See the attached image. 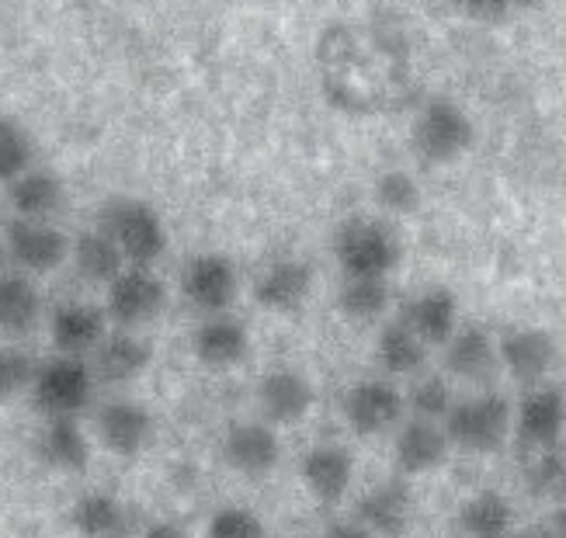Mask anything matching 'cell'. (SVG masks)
Listing matches in <instances>:
<instances>
[{
  "label": "cell",
  "instance_id": "ba28073f",
  "mask_svg": "<svg viewBox=\"0 0 566 538\" xmlns=\"http://www.w3.org/2000/svg\"><path fill=\"white\" fill-rule=\"evenodd\" d=\"M167 306V288L164 282L150 272V267H136L129 264L112 285H108V306L105 313L122 327L133 330L143 327L160 316V309Z\"/></svg>",
  "mask_w": 566,
  "mask_h": 538
},
{
  "label": "cell",
  "instance_id": "60d3db41",
  "mask_svg": "<svg viewBox=\"0 0 566 538\" xmlns=\"http://www.w3.org/2000/svg\"><path fill=\"white\" fill-rule=\"evenodd\" d=\"M324 538H376V535L355 518V521H334V525L324 531Z\"/></svg>",
  "mask_w": 566,
  "mask_h": 538
},
{
  "label": "cell",
  "instance_id": "ac0fdd59",
  "mask_svg": "<svg viewBox=\"0 0 566 538\" xmlns=\"http://www.w3.org/2000/svg\"><path fill=\"white\" fill-rule=\"evenodd\" d=\"M452 437L446 431V424L434 421H403L397 431V442H392V458H397V470L403 476H421L438 470L441 462L449 458Z\"/></svg>",
  "mask_w": 566,
  "mask_h": 538
},
{
  "label": "cell",
  "instance_id": "484cf974",
  "mask_svg": "<svg viewBox=\"0 0 566 538\" xmlns=\"http://www.w3.org/2000/svg\"><path fill=\"white\" fill-rule=\"evenodd\" d=\"M8 199L18 219L49 223V219L66 205V188H63V178L53 175V170L32 167L29 175H21L14 184H8Z\"/></svg>",
  "mask_w": 566,
  "mask_h": 538
},
{
  "label": "cell",
  "instance_id": "7c38bea8",
  "mask_svg": "<svg viewBox=\"0 0 566 538\" xmlns=\"http://www.w3.org/2000/svg\"><path fill=\"white\" fill-rule=\"evenodd\" d=\"M559 361L556 337L549 330L538 327H518L501 337V365L514 382H522L525 389L546 386Z\"/></svg>",
  "mask_w": 566,
  "mask_h": 538
},
{
  "label": "cell",
  "instance_id": "d6a6232c",
  "mask_svg": "<svg viewBox=\"0 0 566 538\" xmlns=\"http://www.w3.org/2000/svg\"><path fill=\"white\" fill-rule=\"evenodd\" d=\"M337 306L352 324H373L389 309L386 278H348L337 292Z\"/></svg>",
  "mask_w": 566,
  "mask_h": 538
},
{
  "label": "cell",
  "instance_id": "44dd1931",
  "mask_svg": "<svg viewBox=\"0 0 566 538\" xmlns=\"http://www.w3.org/2000/svg\"><path fill=\"white\" fill-rule=\"evenodd\" d=\"M258 403L272 424H295L313 407V386L295 369H272L258 382Z\"/></svg>",
  "mask_w": 566,
  "mask_h": 538
},
{
  "label": "cell",
  "instance_id": "8992f818",
  "mask_svg": "<svg viewBox=\"0 0 566 538\" xmlns=\"http://www.w3.org/2000/svg\"><path fill=\"white\" fill-rule=\"evenodd\" d=\"M94 365L81 355H56L39 365L32 382V400L45 418H77L94 400Z\"/></svg>",
  "mask_w": 566,
  "mask_h": 538
},
{
  "label": "cell",
  "instance_id": "f35d334b",
  "mask_svg": "<svg viewBox=\"0 0 566 538\" xmlns=\"http://www.w3.org/2000/svg\"><path fill=\"white\" fill-rule=\"evenodd\" d=\"M452 4L473 21H501L511 11V0H452Z\"/></svg>",
  "mask_w": 566,
  "mask_h": 538
},
{
  "label": "cell",
  "instance_id": "7a4b0ae2",
  "mask_svg": "<svg viewBox=\"0 0 566 538\" xmlns=\"http://www.w3.org/2000/svg\"><path fill=\"white\" fill-rule=\"evenodd\" d=\"M97 230H105L129 264L150 267L167 251V226L160 212L143 199H112L102 205Z\"/></svg>",
  "mask_w": 566,
  "mask_h": 538
},
{
  "label": "cell",
  "instance_id": "6da1fadb",
  "mask_svg": "<svg viewBox=\"0 0 566 538\" xmlns=\"http://www.w3.org/2000/svg\"><path fill=\"white\" fill-rule=\"evenodd\" d=\"M319 77L340 112L373 115L397 105L403 91V56L376 29L337 24L319 42Z\"/></svg>",
  "mask_w": 566,
  "mask_h": 538
},
{
  "label": "cell",
  "instance_id": "ab89813d",
  "mask_svg": "<svg viewBox=\"0 0 566 538\" xmlns=\"http://www.w3.org/2000/svg\"><path fill=\"white\" fill-rule=\"evenodd\" d=\"M518 538H566V507H553L549 515Z\"/></svg>",
  "mask_w": 566,
  "mask_h": 538
},
{
  "label": "cell",
  "instance_id": "9c48e42d",
  "mask_svg": "<svg viewBox=\"0 0 566 538\" xmlns=\"http://www.w3.org/2000/svg\"><path fill=\"white\" fill-rule=\"evenodd\" d=\"M181 292L202 316L227 313L240 292L233 261L227 254H195L181 272Z\"/></svg>",
  "mask_w": 566,
  "mask_h": 538
},
{
  "label": "cell",
  "instance_id": "30bf717a",
  "mask_svg": "<svg viewBox=\"0 0 566 538\" xmlns=\"http://www.w3.org/2000/svg\"><path fill=\"white\" fill-rule=\"evenodd\" d=\"M407 413V393H400L389 379H361L344 397V421L355 434H382L397 428Z\"/></svg>",
  "mask_w": 566,
  "mask_h": 538
},
{
  "label": "cell",
  "instance_id": "f1b7e54d",
  "mask_svg": "<svg viewBox=\"0 0 566 538\" xmlns=\"http://www.w3.org/2000/svg\"><path fill=\"white\" fill-rule=\"evenodd\" d=\"M518 462H522V476H525V490L535 500H546L553 507H566V449H532L522 452L518 449Z\"/></svg>",
  "mask_w": 566,
  "mask_h": 538
},
{
  "label": "cell",
  "instance_id": "8d00e7d4",
  "mask_svg": "<svg viewBox=\"0 0 566 538\" xmlns=\"http://www.w3.org/2000/svg\"><path fill=\"white\" fill-rule=\"evenodd\" d=\"M35 372H39V365L32 361V355H24L21 348H11V345L0 348V403H11L24 389H32Z\"/></svg>",
  "mask_w": 566,
  "mask_h": 538
},
{
  "label": "cell",
  "instance_id": "7402d4cb",
  "mask_svg": "<svg viewBox=\"0 0 566 538\" xmlns=\"http://www.w3.org/2000/svg\"><path fill=\"white\" fill-rule=\"evenodd\" d=\"M191 348H195V358H199L202 365H212V369H227V365H237V361L248 358L251 334H248V327L237 320V316L216 313V316H206V320L195 327Z\"/></svg>",
  "mask_w": 566,
  "mask_h": 538
},
{
  "label": "cell",
  "instance_id": "cb8c5ba5",
  "mask_svg": "<svg viewBox=\"0 0 566 538\" xmlns=\"http://www.w3.org/2000/svg\"><path fill=\"white\" fill-rule=\"evenodd\" d=\"M150 361H154V351L139 334L115 330L94 351V376L105 382H133L150 369Z\"/></svg>",
  "mask_w": 566,
  "mask_h": 538
},
{
  "label": "cell",
  "instance_id": "d590c367",
  "mask_svg": "<svg viewBox=\"0 0 566 538\" xmlns=\"http://www.w3.org/2000/svg\"><path fill=\"white\" fill-rule=\"evenodd\" d=\"M376 202L386 212L397 215H410L417 205H421V184H417L407 170H386L376 181Z\"/></svg>",
  "mask_w": 566,
  "mask_h": 538
},
{
  "label": "cell",
  "instance_id": "74e56055",
  "mask_svg": "<svg viewBox=\"0 0 566 538\" xmlns=\"http://www.w3.org/2000/svg\"><path fill=\"white\" fill-rule=\"evenodd\" d=\"M206 538H264V521L251 507H219L209 518Z\"/></svg>",
  "mask_w": 566,
  "mask_h": 538
},
{
  "label": "cell",
  "instance_id": "4fadbf2b",
  "mask_svg": "<svg viewBox=\"0 0 566 538\" xmlns=\"http://www.w3.org/2000/svg\"><path fill=\"white\" fill-rule=\"evenodd\" d=\"M223 458L230 470H237L243 476H264L279 466L282 442L272 424L240 421V424H230L223 434Z\"/></svg>",
  "mask_w": 566,
  "mask_h": 538
},
{
  "label": "cell",
  "instance_id": "ffe728a7",
  "mask_svg": "<svg viewBox=\"0 0 566 538\" xmlns=\"http://www.w3.org/2000/svg\"><path fill=\"white\" fill-rule=\"evenodd\" d=\"M403 324L424 340V345H449L459 330V299L446 285L421 288L403 309Z\"/></svg>",
  "mask_w": 566,
  "mask_h": 538
},
{
  "label": "cell",
  "instance_id": "3957f363",
  "mask_svg": "<svg viewBox=\"0 0 566 538\" xmlns=\"http://www.w3.org/2000/svg\"><path fill=\"white\" fill-rule=\"evenodd\" d=\"M400 254V240L379 219L355 215L334 233V257L348 278H389Z\"/></svg>",
  "mask_w": 566,
  "mask_h": 538
},
{
  "label": "cell",
  "instance_id": "5bb4252c",
  "mask_svg": "<svg viewBox=\"0 0 566 538\" xmlns=\"http://www.w3.org/2000/svg\"><path fill=\"white\" fill-rule=\"evenodd\" d=\"M97 437L118 458H136L154 437L150 410L136 400H108L97 410Z\"/></svg>",
  "mask_w": 566,
  "mask_h": 538
},
{
  "label": "cell",
  "instance_id": "e0dca14e",
  "mask_svg": "<svg viewBox=\"0 0 566 538\" xmlns=\"http://www.w3.org/2000/svg\"><path fill=\"white\" fill-rule=\"evenodd\" d=\"M501 369V345L483 327H459L446 345V372L459 382L486 386Z\"/></svg>",
  "mask_w": 566,
  "mask_h": 538
},
{
  "label": "cell",
  "instance_id": "7bdbcfd3",
  "mask_svg": "<svg viewBox=\"0 0 566 538\" xmlns=\"http://www.w3.org/2000/svg\"><path fill=\"white\" fill-rule=\"evenodd\" d=\"M8 257H11V254H8V243L0 240V275H4V264H8Z\"/></svg>",
  "mask_w": 566,
  "mask_h": 538
},
{
  "label": "cell",
  "instance_id": "e575fe53",
  "mask_svg": "<svg viewBox=\"0 0 566 538\" xmlns=\"http://www.w3.org/2000/svg\"><path fill=\"white\" fill-rule=\"evenodd\" d=\"M452 407H455L452 386H449V379H441V376H421L407 393V410L413 413L417 421L446 424Z\"/></svg>",
  "mask_w": 566,
  "mask_h": 538
},
{
  "label": "cell",
  "instance_id": "4dcf8cb0",
  "mask_svg": "<svg viewBox=\"0 0 566 538\" xmlns=\"http://www.w3.org/2000/svg\"><path fill=\"white\" fill-rule=\"evenodd\" d=\"M42 316V296L24 275H0V330L29 334Z\"/></svg>",
  "mask_w": 566,
  "mask_h": 538
},
{
  "label": "cell",
  "instance_id": "83f0119b",
  "mask_svg": "<svg viewBox=\"0 0 566 538\" xmlns=\"http://www.w3.org/2000/svg\"><path fill=\"white\" fill-rule=\"evenodd\" d=\"M70 261L77 267V275L94 285H112L129 267L126 254L118 251V243L105 230H87L73 240Z\"/></svg>",
  "mask_w": 566,
  "mask_h": 538
},
{
  "label": "cell",
  "instance_id": "5b68a950",
  "mask_svg": "<svg viewBox=\"0 0 566 538\" xmlns=\"http://www.w3.org/2000/svg\"><path fill=\"white\" fill-rule=\"evenodd\" d=\"M473 136H476L473 118L465 115L462 105L449 102V97H431V102L417 112L413 129H410L413 154L434 167L459 160L473 146Z\"/></svg>",
  "mask_w": 566,
  "mask_h": 538
},
{
  "label": "cell",
  "instance_id": "b9f144b4",
  "mask_svg": "<svg viewBox=\"0 0 566 538\" xmlns=\"http://www.w3.org/2000/svg\"><path fill=\"white\" fill-rule=\"evenodd\" d=\"M139 538H188V531L178 528L175 521H154Z\"/></svg>",
  "mask_w": 566,
  "mask_h": 538
},
{
  "label": "cell",
  "instance_id": "52a82bcc",
  "mask_svg": "<svg viewBox=\"0 0 566 538\" xmlns=\"http://www.w3.org/2000/svg\"><path fill=\"white\" fill-rule=\"evenodd\" d=\"M566 437V393L559 386H535L514 410V445L522 452L556 449Z\"/></svg>",
  "mask_w": 566,
  "mask_h": 538
},
{
  "label": "cell",
  "instance_id": "d6986e66",
  "mask_svg": "<svg viewBox=\"0 0 566 538\" xmlns=\"http://www.w3.org/2000/svg\"><path fill=\"white\" fill-rule=\"evenodd\" d=\"M49 334L60 355H87L108 337V313L91 303H60L49 316Z\"/></svg>",
  "mask_w": 566,
  "mask_h": 538
},
{
  "label": "cell",
  "instance_id": "ee69618b",
  "mask_svg": "<svg viewBox=\"0 0 566 538\" xmlns=\"http://www.w3.org/2000/svg\"><path fill=\"white\" fill-rule=\"evenodd\" d=\"M514 8H538V4H546V0H511Z\"/></svg>",
  "mask_w": 566,
  "mask_h": 538
},
{
  "label": "cell",
  "instance_id": "8fae6325",
  "mask_svg": "<svg viewBox=\"0 0 566 538\" xmlns=\"http://www.w3.org/2000/svg\"><path fill=\"white\" fill-rule=\"evenodd\" d=\"M8 254L14 264H21L29 275H45L70 257L73 243L63 230L53 223H39V219H11L8 223Z\"/></svg>",
  "mask_w": 566,
  "mask_h": 538
},
{
  "label": "cell",
  "instance_id": "4316f807",
  "mask_svg": "<svg viewBox=\"0 0 566 538\" xmlns=\"http://www.w3.org/2000/svg\"><path fill=\"white\" fill-rule=\"evenodd\" d=\"M39 455L60 473H84L91 462V445L77 418H45V428L39 434Z\"/></svg>",
  "mask_w": 566,
  "mask_h": 538
},
{
  "label": "cell",
  "instance_id": "1f68e13d",
  "mask_svg": "<svg viewBox=\"0 0 566 538\" xmlns=\"http://www.w3.org/2000/svg\"><path fill=\"white\" fill-rule=\"evenodd\" d=\"M376 358L389 376H413L424 369L428 361V345L417 337L403 320L386 324L376 345Z\"/></svg>",
  "mask_w": 566,
  "mask_h": 538
},
{
  "label": "cell",
  "instance_id": "2e32d148",
  "mask_svg": "<svg viewBox=\"0 0 566 538\" xmlns=\"http://www.w3.org/2000/svg\"><path fill=\"white\" fill-rule=\"evenodd\" d=\"M313 292V267L303 257H279L261 267L254 278L258 306L272 313H295Z\"/></svg>",
  "mask_w": 566,
  "mask_h": 538
},
{
  "label": "cell",
  "instance_id": "9a60e30c",
  "mask_svg": "<svg viewBox=\"0 0 566 538\" xmlns=\"http://www.w3.org/2000/svg\"><path fill=\"white\" fill-rule=\"evenodd\" d=\"M355 515L376 538H397V535H403L410 528V518H413V494H410V486L400 476L376 483L373 490L361 494Z\"/></svg>",
  "mask_w": 566,
  "mask_h": 538
},
{
  "label": "cell",
  "instance_id": "d4e9b609",
  "mask_svg": "<svg viewBox=\"0 0 566 538\" xmlns=\"http://www.w3.org/2000/svg\"><path fill=\"white\" fill-rule=\"evenodd\" d=\"M70 525L81 538H129L133 510L112 494L91 490L70 507Z\"/></svg>",
  "mask_w": 566,
  "mask_h": 538
},
{
  "label": "cell",
  "instance_id": "836d02e7",
  "mask_svg": "<svg viewBox=\"0 0 566 538\" xmlns=\"http://www.w3.org/2000/svg\"><path fill=\"white\" fill-rule=\"evenodd\" d=\"M35 163V143L14 118L0 115V184H14Z\"/></svg>",
  "mask_w": 566,
  "mask_h": 538
},
{
  "label": "cell",
  "instance_id": "f546056e",
  "mask_svg": "<svg viewBox=\"0 0 566 538\" xmlns=\"http://www.w3.org/2000/svg\"><path fill=\"white\" fill-rule=\"evenodd\" d=\"M514 528L511 500L497 490L473 494L459 507V531L465 538H504Z\"/></svg>",
  "mask_w": 566,
  "mask_h": 538
},
{
  "label": "cell",
  "instance_id": "277c9868",
  "mask_svg": "<svg viewBox=\"0 0 566 538\" xmlns=\"http://www.w3.org/2000/svg\"><path fill=\"white\" fill-rule=\"evenodd\" d=\"M514 428V410L511 400L494 393V389H483L476 397L455 400L452 413L446 418V431L452 437L455 449L465 452H497Z\"/></svg>",
  "mask_w": 566,
  "mask_h": 538
},
{
  "label": "cell",
  "instance_id": "603a6c76",
  "mask_svg": "<svg viewBox=\"0 0 566 538\" xmlns=\"http://www.w3.org/2000/svg\"><path fill=\"white\" fill-rule=\"evenodd\" d=\"M352 479H355V458L344 445H316L306 452L303 483L316 500H324V504L344 500Z\"/></svg>",
  "mask_w": 566,
  "mask_h": 538
},
{
  "label": "cell",
  "instance_id": "f6af8a7d",
  "mask_svg": "<svg viewBox=\"0 0 566 538\" xmlns=\"http://www.w3.org/2000/svg\"><path fill=\"white\" fill-rule=\"evenodd\" d=\"M504 538H518V535H504Z\"/></svg>",
  "mask_w": 566,
  "mask_h": 538
}]
</instances>
